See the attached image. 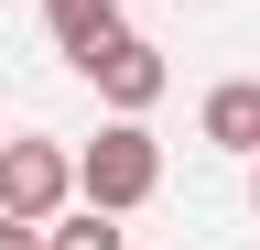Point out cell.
<instances>
[{
    "instance_id": "277c9868",
    "label": "cell",
    "mask_w": 260,
    "mask_h": 250,
    "mask_svg": "<svg viewBox=\"0 0 260 250\" xmlns=\"http://www.w3.org/2000/svg\"><path fill=\"white\" fill-rule=\"evenodd\" d=\"M206 142H217V152H249V163H260V76H228V87H206Z\"/></svg>"
},
{
    "instance_id": "7a4b0ae2",
    "label": "cell",
    "mask_w": 260,
    "mask_h": 250,
    "mask_svg": "<svg viewBox=\"0 0 260 250\" xmlns=\"http://www.w3.org/2000/svg\"><path fill=\"white\" fill-rule=\"evenodd\" d=\"M65 196H76V152L65 142H0V217H65Z\"/></svg>"
},
{
    "instance_id": "5b68a950",
    "label": "cell",
    "mask_w": 260,
    "mask_h": 250,
    "mask_svg": "<svg viewBox=\"0 0 260 250\" xmlns=\"http://www.w3.org/2000/svg\"><path fill=\"white\" fill-rule=\"evenodd\" d=\"M44 22H54L65 54H87L98 33H119V0H44Z\"/></svg>"
},
{
    "instance_id": "52a82bcc",
    "label": "cell",
    "mask_w": 260,
    "mask_h": 250,
    "mask_svg": "<svg viewBox=\"0 0 260 250\" xmlns=\"http://www.w3.org/2000/svg\"><path fill=\"white\" fill-rule=\"evenodd\" d=\"M0 250H54V229L44 217H0Z\"/></svg>"
},
{
    "instance_id": "ba28073f",
    "label": "cell",
    "mask_w": 260,
    "mask_h": 250,
    "mask_svg": "<svg viewBox=\"0 0 260 250\" xmlns=\"http://www.w3.org/2000/svg\"><path fill=\"white\" fill-rule=\"evenodd\" d=\"M249 196H260V174H249Z\"/></svg>"
},
{
    "instance_id": "6da1fadb",
    "label": "cell",
    "mask_w": 260,
    "mask_h": 250,
    "mask_svg": "<svg viewBox=\"0 0 260 250\" xmlns=\"http://www.w3.org/2000/svg\"><path fill=\"white\" fill-rule=\"evenodd\" d=\"M152 185H162V142L141 131V120H109V131L76 152V196H87V207H109V217H130Z\"/></svg>"
},
{
    "instance_id": "8992f818",
    "label": "cell",
    "mask_w": 260,
    "mask_h": 250,
    "mask_svg": "<svg viewBox=\"0 0 260 250\" xmlns=\"http://www.w3.org/2000/svg\"><path fill=\"white\" fill-rule=\"evenodd\" d=\"M54 250H119L109 207H76V217H54Z\"/></svg>"
},
{
    "instance_id": "3957f363",
    "label": "cell",
    "mask_w": 260,
    "mask_h": 250,
    "mask_svg": "<svg viewBox=\"0 0 260 250\" xmlns=\"http://www.w3.org/2000/svg\"><path fill=\"white\" fill-rule=\"evenodd\" d=\"M76 76H87V87H98L119 120H141V109L162 98V44H141V33L119 22V33H98V44L76 54Z\"/></svg>"
}]
</instances>
